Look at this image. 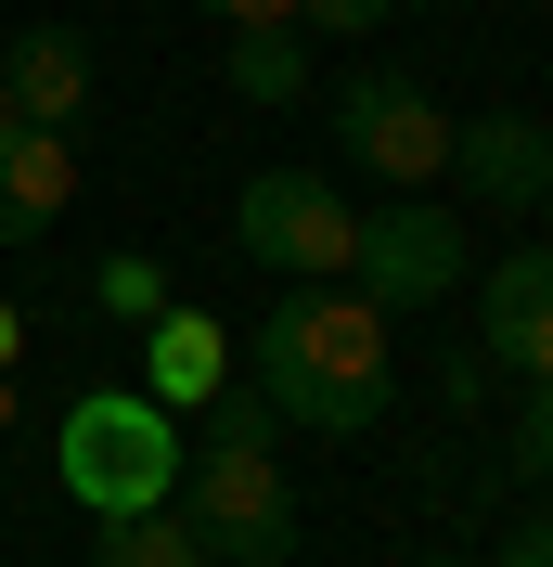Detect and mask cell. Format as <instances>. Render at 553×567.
<instances>
[{"instance_id":"1","label":"cell","mask_w":553,"mask_h":567,"mask_svg":"<svg viewBox=\"0 0 553 567\" xmlns=\"http://www.w3.org/2000/svg\"><path fill=\"white\" fill-rule=\"evenodd\" d=\"M244 361H258L244 388L271 400L283 425H310V439H361V425L399 400V322H386L361 284H283Z\"/></svg>"},{"instance_id":"2","label":"cell","mask_w":553,"mask_h":567,"mask_svg":"<svg viewBox=\"0 0 553 567\" xmlns=\"http://www.w3.org/2000/svg\"><path fill=\"white\" fill-rule=\"evenodd\" d=\"M180 464H194V439H180L168 400H142V388H91L65 425H52V477H65L77 516H155V503L180 491Z\"/></svg>"},{"instance_id":"3","label":"cell","mask_w":553,"mask_h":567,"mask_svg":"<svg viewBox=\"0 0 553 567\" xmlns=\"http://www.w3.org/2000/svg\"><path fill=\"white\" fill-rule=\"evenodd\" d=\"M180 529L207 542V567H283L296 555V491L271 452H194L180 464Z\"/></svg>"},{"instance_id":"4","label":"cell","mask_w":553,"mask_h":567,"mask_svg":"<svg viewBox=\"0 0 553 567\" xmlns=\"http://www.w3.org/2000/svg\"><path fill=\"white\" fill-rule=\"evenodd\" d=\"M463 219L438 207V194H386V207H361V246H347V284L374 297L386 322L399 310H438V297H463Z\"/></svg>"},{"instance_id":"5","label":"cell","mask_w":553,"mask_h":567,"mask_svg":"<svg viewBox=\"0 0 553 567\" xmlns=\"http://www.w3.org/2000/svg\"><path fill=\"white\" fill-rule=\"evenodd\" d=\"M232 233H244V258L283 271V284H347L361 207H347L335 181H310V168H258V181H244V207H232Z\"/></svg>"},{"instance_id":"6","label":"cell","mask_w":553,"mask_h":567,"mask_svg":"<svg viewBox=\"0 0 553 567\" xmlns=\"http://www.w3.org/2000/svg\"><path fill=\"white\" fill-rule=\"evenodd\" d=\"M335 155L361 181L425 194V181H450V116H438L425 78H347V91H335Z\"/></svg>"},{"instance_id":"7","label":"cell","mask_w":553,"mask_h":567,"mask_svg":"<svg viewBox=\"0 0 553 567\" xmlns=\"http://www.w3.org/2000/svg\"><path fill=\"white\" fill-rule=\"evenodd\" d=\"M477 284V349L489 374H515V388H553V246H502Z\"/></svg>"},{"instance_id":"8","label":"cell","mask_w":553,"mask_h":567,"mask_svg":"<svg viewBox=\"0 0 553 567\" xmlns=\"http://www.w3.org/2000/svg\"><path fill=\"white\" fill-rule=\"evenodd\" d=\"M450 181H463L489 219H541V194H553V116H528V104L450 116Z\"/></svg>"},{"instance_id":"9","label":"cell","mask_w":553,"mask_h":567,"mask_svg":"<svg viewBox=\"0 0 553 567\" xmlns=\"http://www.w3.org/2000/svg\"><path fill=\"white\" fill-rule=\"evenodd\" d=\"M219 388H232V336H219V310H155V322H142V400H168V413L194 425Z\"/></svg>"},{"instance_id":"10","label":"cell","mask_w":553,"mask_h":567,"mask_svg":"<svg viewBox=\"0 0 553 567\" xmlns=\"http://www.w3.org/2000/svg\"><path fill=\"white\" fill-rule=\"evenodd\" d=\"M91 78H104V65H91V39H77V27H27L13 52H0V91H13L27 130H77Z\"/></svg>"},{"instance_id":"11","label":"cell","mask_w":553,"mask_h":567,"mask_svg":"<svg viewBox=\"0 0 553 567\" xmlns=\"http://www.w3.org/2000/svg\"><path fill=\"white\" fill-rule=\"evenodd\" d=\"M77 194V142L65 130H13L0 142V246H39Z\"/></svg>"},{"instance_id":"12","label":"cell","mask_w":553,"mask_h":567,"mask_svg":"<svg viewBox=\"0 0 553 567\" xmlns=\"http://www.w3.org/2000/svg\"><path fill=\"white\" fill-rule=\"evenodd\" d=\"M232 91L244 104H310V27H232Z\"/></svg>"},{"instance_id":"13","label":"cell","mask_w":553,"mask_h":567,"mask_svg":"<svg viewBox=\"0 0 553 567\" xmlns=\"http://www.w3.org/2000/svg\"><path fill=\"white\" fill-rule=\"evenodd\" d=\"M91 567H207V542L180 529V503H155V516H116Z\"/></svg>"},{"instance_id":"14","label":"cell","mask_w":553,"mask_h":567,"mask_svg":"<svg viewBox=\"0 0 553 567\" xmlns=\"http://www.w3.org/2000/svg\"><path fill=\"white\" fill-rule=\"evenodd\" d=\"M91 310H104V322H155V310H180V297H168V258H104V271H91Z\"/></svg>"},{"instance_id":"15","label":"cell","mask_w":553,"mask_h":567,"mask_svg":"<svg viewBox=\"0 0 553 567\" xmlns=\"http://www.w3.org/2000/svg\"><path fill=\"white\" fill-rule=\"evenodd\" d=\"M194 425H207V452H271V439H283V413H271L258 388H219Z\"/></svg>"},{"instance_id":"16","label":"cell","mask_w":553,"mask_h":567,"mask_svg":"<svg viewBox=\"0 0 553 567\" xmlns=\"http://www.w3.org/2000/svg\"><path fill=\"white\" fill-rule=\"evenodd\" d=\"M515 477L553 491V388H515Z\"/></svg>"},{"instance_id":"17","label":"cell","mask_w":553,"mask_h":567,"mask_svg":"<svg viewBox=\"0 0 553 567\" xmlns=\"http://www.w3.org/2000/svg\"><path fill=\"white\" fill-rule=\"evenodd\" d=\"M386 13H399V0H296V27H310V39H374Z\"/></svg>"},{"instance_id":"18","label":"cell","mask_w":553,"mask_h":567,"mask_svg":"<svg viewBox=\"0 0 553 567\" xmlns=\"http://www.w3.org/2000/svg\"><path fill=\"white\" fill-rule=\"evenodd\" d=\"M489 388H502V374H489V349H477V336H463V349H438V400H450V413H477Z\"/></svg>"},{"instance_id":"19","label":"cell","mask_w":553,"mask_h":567,"mask_svg":"<svg viewBox=\"0 0 553 567\" xmlns=\"http://www.w3.org/2000/svg\"><path fill=\"white\" fill-rule=\"evenodd\" d=\"M489 567H553V503H541V516H515V529H502V555H489Z\"/></svg>"},{"instance_id":"20","label":"cell","mask_w":553,"mask_h":567,"mask_svg":"<svg viewBox=\"0 0 553 567\" xmlns=\"http://www.w3.org/2000/svg\"><path fill=\"white\" fill-rule=\"evenodd\" d=\"M219 27H296V0H207Z\"/></svg>"},{"instance_id":"21","label":"cell","mask_w":553,"mask_h":567,"mask_svg":"<svg viewBox=\"0 0 553 567\" xmlns=\"http://www.w3.org/2000/svg\"><path fill=\"white\" fill-rule=\"evenodd\" d=\"M13 349H27V310H13V297H0V374H13Z\"/></svg>"},{"instance_id":"22","label":"cell","mask_w":553,"mask_h":567,"mask_svg":"<svg viewBox=\"0 0 553 567\" xmlns=\"http://www.w3.org/2000/svg\"><path fill=\"white\" fill-rule=\"evenodd\" d=\"M13 130H27V116H13V91H0V142H13Z\"/></svg>"},{"instance_id":"23","label":"cell","mask_w":553,"mask_h":567,"mask_svg":"<svg viewBox=\"0 0 553 567\" xmlns=\"http://www.w3.org/2000/svg\"><path fill=\"white\" fill-rule=\"evenodd\" d=\"M413 567H463V555H413Z\"/></svg>"},{"instance_id":"24","label":"cell","mask_w":553,"mask_h":567,"mask_svg":"<svg viewBox=\"0 0 553 567\" xmlns=\"http://www.w3.org/2000/svg\"><path fill=\"white\" fill-rule=\"evenodd\" d=\"M541 219H553V194H541ZM541 246H553V233H541Z\"/></svg>"},{"instance_id":"25","label":"cell","mask_w":553,"mask_h":567,"mask_svg":"<svg viewBox=\"0 0 553 567\" xmlns=\"http://www.w3.org/2000/svg\"><path fill=\"white\" fill-rule=\"evenodd\" d=\"M0 413H13V388H0Z\"/></svg>"}]
</instances>
